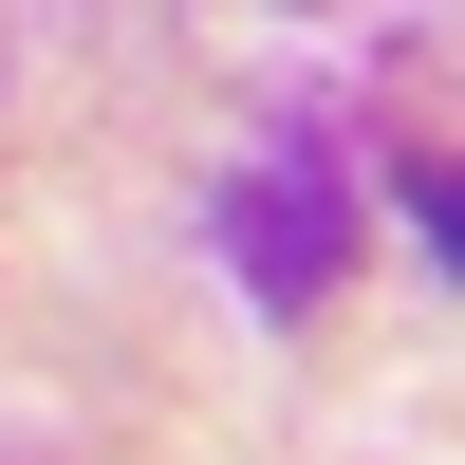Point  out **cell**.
I'll list each match as a JSON object with an SVG mask.
<instances>
[{
    "label": "cell",
    "instance_id": "cell-1",
    "mask_svg": "<svg viewBox=\"0 0 465 465\" xmlns=\"http://www.w3.org/2000/svg\"><path fill=\"white\" fill-rule=\"evenodd\" d=\"M223 261H242L261 317H317V298H335V261H354V186H335V131H317V112H280V131L223 168Z\"/></svg>",
    "mask_w": 465,
    "mask_h": 465
},
{
    "label": "cell",
    "instance_id": "cell-2",
    "mask_svg": "<svg viewBox=\"0 0 465 465\" xmlns=\"http://www.w3.org/2000/svg\"><path fill=\"white\" fill-rule=\"evenodd\" d=\"M0 465H74V447H56V429H37V410H0Z\"/></svg>",
    "mask_w": 465,
    "mask_h": 465
},
{
    "label": "cell",
    "instance_id": "cell-3",
    "mask_svg": "<svg viewBox=\"0 0 465 465\" xmlns=\"http://www.w3.org/2000/svg\"><path fill=\"white\" fill-rule=\"evenodd\" d=\"M261 19H335V0H261Z\"/></svg>",
    "mask_w": 465,
    "mask_h": 465
}]
</instances>
